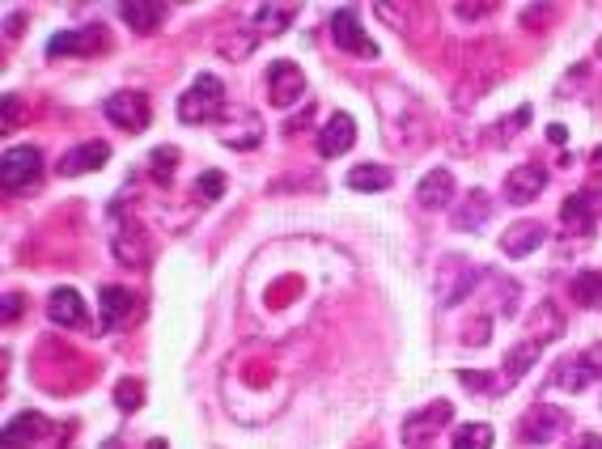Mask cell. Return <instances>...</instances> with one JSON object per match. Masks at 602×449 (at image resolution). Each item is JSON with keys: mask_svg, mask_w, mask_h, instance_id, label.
I'll list each match as a JSON object with an SVG mask.
<instances>
[{"mask_svg": "<svg viewBox=\"0 0 602 449\" xmlns=\"http://www.w3.org/2000/svg\"><path fill=\"white\" fill-rule=\"evenodd\" d=\"M217 115H225V85L212 77V73H200L196 81L183 89V98H179V119L196 128V123H212Z\"/></svg>", "mask_w": 602, "mask_h": 449, "instance_id": "6da1fadb", "label": "cell"}, {"mask_svg": "<svg viewBox=\"0 0 602 449\" xmlns=\"http://www.w3.org/2000/svg\"><path fill=\"white\" fill-rule=\"evenodd\" d=\"M450 420H454V403L450 399H433V403H424L420 411H412V416L399 424V441L407 449H424V445H433V437Z\"/></svg>", "mask_w": 602, "mask_h": 449, "instance_id": "7a4b0ae2", "label": "cell"}, {"mask_svg": "<svg viewBox=\"0 0 602 449\" xmlns=\"http://www.w3.org/2000/svg\"><path fill=\"white\" fill-rule=\"evenodd\" d=\"M484 272L475 263H467L463 255H446L437 263V280H433V293H437V305H458L467 293H475V280Z\"/></svg>", "mask_w": 602, "mask_h": 449, "instance_id": "3957f363", "label": "cell"}, {"mask_svg": "<svg viewBox=\"0 0 602 449\" xmlns=\"http://www.w3.org/2000/svg\"><path fill=\"white\" fill-rule=\"evenodd\" d=\"M102 115L115 123L119 132H145L149 123H153V106H149V98L140 94V89H119V94H111L102 102Z\"/></svg>", "mask_w": 602, "mask_h": 449, "instance_id": "277c9868", "label": "cell"}, {"mask_svg": "<svg viewBox=\"0 0 602 449\" xmlns=\"http://www.w3.org/2000/svg\"><path fill=\"white\" fill-rule=\"evenodd\" d=\"M331 43L340 47V51H348V56L378 60V43L365 34L361 13L352 9V5H344V9H335V13H331Z\"/></svg>", "mask_w": 602, "mask_h": 449, "instance_id": "5b68a950", "label": "cell"}, {"mask_svg": "<svg viewBox=\"0 0 602 449\" xmlns=\"http://www.w3.org/2000/svg\"><path fill=\"white\" fill-rule=\"evenodd\" d=\"M39 174H43V153L34 145H13L0 157V183H5V191H26L30 183H39Z\"/></svg>", "mask_w": 602, "mask_h": 449, "instance_id": "8992f818", "label": "cell"}, {"mask_svg": "<svg viewBox=\"0 0 602 449\" xmlns=\"http://www.w3.org/2000/svg\"><path fill=\"white\" fill-rule=\"evenodd\" d=\"M564 428H569V411L564 407H556V403H535L522 416V424H518V433H522V441H530V445H547V441H556Z\"/></svg>", "mask_w": 602, "mask_h": 449, "instance_id": "52a82bcc", "label": "cell"}, {"mask_svg": "<svg viewBox=\"0 0 602 449\" xmlns=\"http://www.w3.org/2000/svg\"><path fill=\"white\" fill-rule=\"evenodd\" d=\"M598 377H602V344L577 352L573 361H560L552 369V386H560V390H586V386L598 382Z\"/></svg>", "mask_w": 602, "mask_h": 449, "instance_id": "ba28073f", "label": "cell"}, {"mask_svg": "<svg viewBox=\"0 0 602 449\" xmlns=\"http://www.w3.org/2000/svg\"><path fill=\"white\" fill-rule=\"evenodd\" d=\"M301 94H306V77H301V68H297L293 60L268 64V102H272V106L289 111V106H297Z\"/></svg>", "mask_w": 602, "mask_h": 449, "instance_id": "9c48e42d", "label": "cell"}, {"mask_svg": "<svg viewBox=\"0 0 602 449\" xmlns=\"http://www.w3.org/2000/svg\"><path fill=\"white\" fill-rule=\"evenodd\" d=\"M560 229H564V238H590V233L598 229L594 191H577L560 204Z\"/></svg>", "mask_w": 602, "mask_h": 449, "instance_id": "30bf717a", "label": "cell"}, {"mask_svg": "<svg viewBox=\"0 0 602 449\" xmlns=\"http://www.w3.org/2000/svg\"><path fill=\"white\" fill-rule=\"evenodd\" d=\"M90 51H106V30L102 26L51 34V43H47V56L51 60H60V56H90Z\"/></svg>", "mask_w": 602, "mask_h": 449, "instance_id": "8fae6325", "label": "cell"}, {"mask_svg": "<svg viewBox=\"0 0 602 449\" xmlns=\"http://www.w3.org/2000/svg\"><path fill=\"white\" fill-rule=\"evenodd\" d=\"M543 187H547V170L539 166V161H526V166H518V170H509V178H505V200L509 204H535L539 195H543Z\"/></svg>", "mask_w": 602, "mask_h": 449, "instance_id": "7c38bea8", "label": "cell"}, {"mask_svg": "<svg viewBox=\"0 0 602 449\" xmlns=\"http://www.w3.org/2000/svg\"><path fill=\"white\" fill-rule=\"evenodd\" d=\"M106 161H111V145L106 140H85V145H73L64 157H60V174L64 178H77V174H94V170H102Z\"/></svg>", "mask_w": 602, "mask_h": 449, "instance_id": "4fadbf2b", "label": "cell"}, {"mask_svg": "<svg viewBox=\"0 0 602 449\" xmlns=\"http://www.w3.org/2000/svg\"><path fill=\"white\" fill-rule=\"evenodd\" d=\"M352 145H357V123H352V115L335 111L323 123V132H318V153H323V157H344Z\"/></svg>", "mask_w": 602, "mask_h": 449, "instance_id": "5bb4252c", "label": "cell"}, {"mask_svg": "<svg viewBox=\"0 0 602 449\" xmlns=\"http://www.w3.org/2000/svg\"><path fill=\"white\" fill-rule=\"evenodd\" d=\"M543 242H547V225L543 221H513L501 233V250L509 259H526L530 250H539Z\"/></svg>", "mask_w": 602, "mask_h": 449, "instance_id": "9a60e30c", "label": "cell"}, {"mask_svg": "<svg viewBox=\"0 0 602 449\" xmlns=\"http://www.w3.org/2000/svg\"><path fill=\"white\" fill-rule=\"evenodd\" d=\"M98 305H102V331H119L123 322H128L136 297H132V289H123V284H102Z\"/></svg>", "mask_w": 602, "mask_h": 449, "instance_id": "2e32d148", "label": "cell"}, {"mask_svg": "<svg viewBox=\"0 0 602 449\" xmlns=\"http://www.w3.org/2000/svg\"><path fill=\"white\" fill-rule=\"evenodd\" d=\"M166 5L162 0H123L119 5V17H123V26L136 30V34H153L157 26L166 22Z\"/></svg>", "mask_w": 602, "mask_h": 449, "instance_id": "e0dca14e", "label": "cell"}, {"mask_svg": "<svg viewBox=\"0 0 602 449\" xmlns=\"http://www.w3.org/2000/svg\"><path fill=\"white\" fill-rule=\"evenodd\" d=\"M450 200H454V174L446 166L429 170L416 183V204L420 208H450Z\"/></svg>", "mask_w": 602, "mask_h": 449, "instance_id": "ac0fdd59", "label": "cell"}, {"mask_svg": "<svg viewBox=\"0 0 602 449\" xmlns=\"http://www.w3.org/2000/svg\"><path fill=\"white\" fill-rule=\"evenodd\" d=\"M47 318L56 322V327H81L85 318H90V310H85V301H81V293L77 289H56L47 297Z\"/></svg>", "mask_w": 602, "mask_h": 449, "instance_id": "d6986e66", "label": "cell"}, {"mask_svg": "<svg viewBox=\"0 0 602 449\" xmlns=\"http://www.w3.org/2000/svg\"><path fill=\"white\" fill-rule=\"evenodd\" d=\"M47 437V420L39 411H22V416L5 420V449H26V445H39Z\"/></svg>", "mask_w": 602, "mask_h": 449, "instance_id": "ffe728a7", "label": "cell"}, {"mask_svg": "<svg viewBox=\"0 0 602 449\" xmlns=\"http://www.w3.org/2000/svg\"><path fill=\"white\" fill-rule=\"evenodd\" d=\"M564 335V318L556 310V301H539L535 305V322H530V344H552V339Z\"/></svg>", "mask_w": 602, "mask_h": 449, "instance_id": "44dd1931", "label": "cell"}, {"mask_svg": "<svg viewBox=\"0 0 602 449\" xmlns=\"http://www.w3.org/2000/svg\"><path fill=\"white\" fill-rule=\"evenodd\" d=\"M488 217H492L488 195H484V191H467V204L454 212V229H458V233H475V229H484Z\"/></svg>", "mask_w": 602, "mask_h": 449, "instance_id": "7402d4cb", "label": "cell"}, {"mask_svg": "<svg viewBox=\"0 0 602 449\" xmlns=\"http://www.w3.org/2000/svg\"><path fill=\"white\" fill-rule=\"evenodd\" d=\"M391 170H386V166H374V161H369V166H357V170H348V187L352 191H369V195H374V191H386V187H391Z\"/></svg>", "mask_w": 602, "mask_h": 449, "instance_id": "603a6c76", "label": "cell"}, {"mask_svg": "<svg viewBox=\"0 0 602 449\" xmlns=\"http://www.w3.org/2000/svg\"><path fill=\"white\" fill-rule=\"evenodd\" d=\"M569 293L577 305H586V310H602V272H577Z\"/></svg>", "mask_w": 602, "mask_h": 449, "instance_id": "cb8c5ba5", "label": "cell"}, {"mask_svg": "<svg viewBox=\"0 0 602 449\" xmlns=\"http://www.w3.org/2000/svg\"><path fill=\"white\" fill-rule=\"evenodd\" d=\"M539 361V344H530V339H522V344H513L505 352V382H518V377H526V369Z\"/></svg>", "mask_w": 602, "mask_h": 449, "instance_id": "d4e9b609", "label": "cell"}, {"mask_svg": "<svg viewBox=\"0 0 602 449\" xmlns=\"http://www.w3.org/2000/svg\"><path fill=\"white\" fill-rule=\"evenodd\" d=\"M293 13H297L293 5H259L251 22H255V30H263V34H280V30L293 26Z\"/></svg>", "mask_w": 602, "mask_h": 449, "instance_id": "484cf974", "label": "cell"}, {"mask_svg": "<svg viewBox=\"0 0 602 449\" xmlns=\"http://www.w3.org/2000/svg\"><path fill=\"white\" fill-rule=\"evenodd\" d=\"M492 441H497L492 424H463V428H454V437H450L454 449H492Z\"/></svg>", "mask_w": 602, "mask_h": 449, "instance_id": "4316f807", "label": "cell"}, {"mask_svg": "<svg viewBox=\"0 0 602 449\" xmlns=\"http://www.w3.org/2000/svg\"><path fill=\"white\" fill-rule=\"evenodd\" d=\"M458 382H463L471 394H501L497 386H492V382H501V377L497 373H484V369H463V373H458Z\"/></svg>", "mask_w": 602, "mask_h": 449, "instance_id": "83f0119b", "label": "cell"}, {"mask_svg": "<svg viewBox=\"0 0 602 449\" xmlns=\"http://www.w3.org/2000/svg\"><path fill=\"white\" fill-rule=\"evenodd\" d=\"M140 403H145V386H140V382H128V377H123V382L115 386V407H119V411H136Z\"/></svg>", "mask_w": 602, "mask_h": 449, "instance_id": "f1b7e54d", "label": "cell"}, {"mask_svg": "<svg viewBox=\"0 0 602 449\" xmlns=\"http://www.w3.org/2000/svg\"><path fill=\"white\" fill-rule=\"evenodd\" d=\"M225 187H229V178H225L221 170H204V174L196 178V191L204 195V200H221Z\"/></svg>", "mask_w": 602, "mask_h": 449, "instance_id": "f546056e", "label": "cell"}, {"mask_svg": "<svg viewBox=\"0 0 602 449\" xmlns=\"http://www.w3.org/2000/svg\"><path fill=\"white\" fill-rule=\"evenodd\" d=\"M174 166H179V149H174V145H162V149L153 153V174H162V183L170 178Z\"/></svg>", "mask_w": 602, "mask_h": 449, "instance_id": "4dcf8cb0", "label": "cell"}, {"mask_svg": "<svg viewBox=\"0 0 602 449\" xmlns=\"http://www.w3.org/2000/svg\"><path fill=\"white\" fill-rule=\"evenodd\" d=\"M454 13L463 17V22H475V17H488V13H497V5H492V0H475V5H454Z\"/></svg>", "mask_w": 602, "mask_h": 449, "instance_id": "1f68e13d", "label": "cell"}, {"mask_svg": "<svg viewBox=\"0 0 602 449\" xmlns=\"http://www.w3.org/2000/svg\"><path fill=\"white\" fill-rule=\"evenodd\" d=\"M488 331H492V318H488V314H480V318H475V327H471V331H463V339H467V344H484Z\"/></svg>", "mask_w": 602, "mask_h": 449, "instance_id": "d6a6232c", "label": "cell"}, {"mask_svg": "<svg viewBox=\"0 0 602 449\" xmlns=\"http://www.w3.org/2000/svg\"><path fill=\"white\" fill-rule=\"evenodd\" d=\"M22 310H26V297H22V293H9V297H5V322H13Z\"/></svg>", "mask_w": 602, "mask_h": 449, "instance_id": "836d02e7", "label": "cell"}, {"mask_svg": "<svg viewBox=\"0 0 602 449\" xmlns=\"http://www.w3.org/2000/svg\"><path fill=\"white\" fill-rule=\"evenodd\" d=\"M564 449H602V437H598V433H581V437H573Z\"/></svg>", "mask_w": 602, "mask_h": 449, "instance_id": "e575fe53", "label": "cell"}, {"mask_svg": "<svg viewBox=\"0 0 602 449\" xmlns=\"http://www.w3.org/2000/svg\"><path fill=\"white\" fill-rule=\"evenodd\" d=\"M547 140H552V145H564V140H569V132H564L560 123H552V128H547Z\"/></svg>", "mask_w": 602, "mask_h": 449, "instance_id": "d590c367", "label": "cell"}, {"mask_svg": "<svg viewBox=\"0 0 602 449\" xmlns=\"http://www.w3.org/2000/svg\"><path fill=\"white\" fill-rule=\"evenodd\" d=\"M17 30H22V13L9 9V34H17Z\"/></svg>", "mask_w": 602, "mask_h": 449, "instance_id": "8d00e7d4", "label": "cell"}, {"mask_svg": "<svg viewBox=\"0 0 602 449\" xmlns=\"http://www.w3.org/2000/svg\"><path fill=\"white\" fill-rule=\"evenodd\" d=\"M145 449H166V441H149V445H145Z\"/></svg>", "mask_w": 602, "mask_h": 449, "instance_id": "74e56055", "label": "cell"}, {"mask_svg": "<svg viewBox=\"0 0 602 449\" xmlns=\"http://www.w3.org/2000/svg\"><path fill=\"white\" fill-rule=\"evenodd\" d=\"M598 56H602V43H598Z\"/></svg>", "mask_w": 602, "mask_h": 449, "instance_id": "f35d334b", "label": "cell"}]
</instances>
